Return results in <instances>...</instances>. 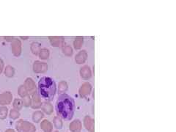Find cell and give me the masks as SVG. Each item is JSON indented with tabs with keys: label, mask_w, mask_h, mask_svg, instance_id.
<instances>
[{
	"label": "cell",
	"mask_w": 176,
	"mask_h": 132,
	"mask_svg": "<svg viewBox=\"0 0 176 132\" xmlns=\"http://www.w3.org/2000/svg\"><path fill=\"white\" fill-rule=\"evenodd\" d=\"M56 109L60 117L65 120H71L74 112V100L66 94L60 96L56 103Z\"/></svg>",
	"instance_id": "1"
},
{
	"label": "cell",
	"mask_w": 176,
	"mask_h": 132,
	"mask_svg": "<svg viewBox=\"0 0 176 132\" xmlns=\"http://www.w3.org/2000/svg\"><path fill=\"white\" fill-rule=\"evenodd\" d=\"M56 84L52 78L42 77L38 82V92L40 97L46 101H51L56 93Z\"/></svg>",
	"instance_id": "2"
},
{
	"label": "cell",
	"mask_w": 176,
	"mask_h": 132,
	"mask_svg": "<svg viewBox=\"0 0 176 132\" xmlns=\"http://www.w3.org/2000/svg\"><path fill=\"white\" fill-rule=\"evenodd\" d=\"M70 129L73 132H79L81 130V123L79 120H75L70 125Z\"/></svg>",
	"instance_id": "3"
},
{
	"label": "cell",
	"mask_w": 176,
	"mask_h": 132,
	"mask_svg": "<svg viewBox=\"0 0 176 132\" xmlns=\"http://www.w3.org/2000/svg\"><path fill=\"white\" fill-rule=\"evenodd\" d=\"M85 125L86 126L87 129L89 130L90 131L93 132V123H92V121L90 118H88V117L85 118Z\"/></svg>",
	"instance_id": "4"
},
{
	"label": "cell",
	"mask_w": 176,
	"mask_h": 132,
	"mask_svg": "<svg viewBox=\"0 0 176 132\" xmlns=\"http://www.w3.org/2000/svg\"><path fill=\"white\" fill-rule=\"evenodd\" d=\"M56 132H57V131H56Z\"/></svg>",
	"instance_id": "5"
}]
</instances>
